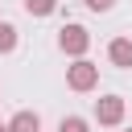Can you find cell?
Returning <instances> with one entry per match:
<instances>
[{
    "label": "cell",
    "instance_id": "cell-5",
    "mask_svg": "<svg viewBox=\"0 0 132 132\" xmlns=\"http://www.w3.org/2000/svg\"><path fill=\"white\" fill-rule=\"evenodd\" d=\"M8 132H41V116L37 111H16L8 120Z\"/></svg>",
    "mask_w": 132,
    "mask_h": 132
},
{
    "label": "cell",
    "instance_id": "cell-3",
    "mask_svg": "<svg viewBox=\"0 0 132 132\" xmlns=\"http://www.w3.org/2000/svg\"><path fill=\"white\" fill-rule=\"evenodd\" d=\"M95 120L103 128H120L124 124V95H103L95 99Z\"/></svg>",
    "mask_w": 132,
    "mask_h": 132
},
{
    "label": "cell",
    "instance_id": "cell-1",
    "mask_svg": "<svg viewBox=\"0 0 132 132\" xmlns=\"http://www.w3.org/2000/svg\"><path fill=\"white\" fill-rule=\"evenodd\" d=\"M66 87H70V91H78V95L95 91V87H99V66H95V62H87V58H74V62L66 66Z\"/></svg>",
    "mask_w": 132,
    "mask_h": 132
},
{
    "label": "cell",
    "instance_id": "cell-10",
    "mask_svg": "<svg viewBox=\"0 0 132 132\" xmlns=\"http://www.w3.org/2000/svg\"><path fill=\"white\" fill-rule=\"evenodd\" d=\"M0 132H8V124H0Z\"/></svg>",
    "mask_w": 132,
    "mask_h": 132
},
{
    "label": "cell",
    "instance_id": "cell-8",
    "mask_svg": "<svg viewBox=\"0 0 132 132\" xmlns=\"http://www.w3.org/2000/svg\"><path fill=\"white\" fill-rule=\"evenodd\" d=\"M58 132H91V124L82 116H62L58 120Z\"/></svg>",
    "mask_w": 132,
    "mask_h": 132
},
{
    "label": "cell",
    "instance_id": "cell-7",
    "mask_svg": "<svg viewBox=\"0 0 132 132\" xmlns=\"http://www.w3.org/2000/svg\"><path fill=\"white\" fill-rule=\"evenodd\" d=\"M58 8V0H25V12L29 16H50Z\"/></svg>",
    "mask_w": 132,
    "mask_h": 132
},
{
    "label": "cell",
    "instance_id": "cell-6",
    "mask_svg": "<svg viewBox=\"0 0 132 132\" xmlns=\"http://www.w3.org/2000/svg\"><path fill=\"white\" fill-rule=\"evenodd\" d=\"M16 25H8V21H0V54H12L16 50Z\"/></svg>",
    "mask_w": 132,
    "mask_h": 132
},
{
    "label": "cell",
    "instance_id": "cell-11",
    "mask_svg": "<svg viewBox=\"0 0 132 132\" xmlns=\"http://www.w3.org/2000/svg\"><path fill=\"white\" fill-rule=\"evenodd\" d=\"M124 132H132V128H124Z\"/></svg>",
    "mask_w": 132,
    "mask_h": 132
},
{
    "label": "cell",
    "instance_id": "cell-4",
    "mask_svg": "<svg viewBox=\"0 0 132 132\" xmlns=\"http://www.w3.org/2000/svg\"><path fill=\"white\" fill-rule=\"evenodd\" d=\"M107 62L120 70H132V37H111L107 41Z\"/></svg>",
    "mask_w": 132,
    "mask_h": 132
},
{
    "label": "cell",
    "instance_id": "cell-2",
    "mask_svg": "<svg viewBox=\"0 0 132 132\" xmlns=\"http://www.w3.org/2000/svg\"><path fill=\"white\" fill-rule=\"evenodd\" d=\"M58 50H62L66 58H87L91 33H87L82 25H62V29H58Z\"/></svg>",
    "mask_w": 132,
    "mask_h": 132
},
{
    "label": "cell",
    "instance_id": "cell-9",
    "mask_svg": "<svg viewBox=\"0 0 132 132\" xmlns=\"http://www.w3.org/2000/svg\"><path fill=\"white\" fill-rule=\"evenodd\" d=\"M82 4H87L91 12H111V8H116V0H82Z\"/></svg>",
    "mask_w": 132,
    "mask_h": 132
}]
</instances>
